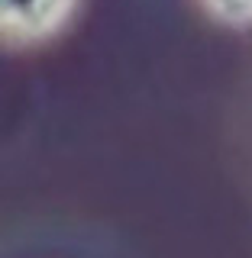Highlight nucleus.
I'll return each mask as SVG.
<instances>
[{
  "instance_id": "nucleus-1",
  "label": "nucleus",
  "mask_w": 252,
  "mask_h": 258,
  "mask_svg": "<svg viewBox=\"0 0 252 258\" xmlns=\"http://www.w3.org/2000/svg\"><path fill=\"white\" fill-rule=\"evenodd\" d=\"M78 0H4L0 29L13 45H36L52 39L71 20Z\"/></svg>"
},
{
  "instance_id": "nucleus-2",
  "label": "nucleus",
  "mask_w": 252,
  "mask_h": 258,
  "mask_svg": "<svg viewBox=\"0 0 252 258\" xmlns=\"http://www.w3.org/2000/svg\"><path fill=\"white\" fill-rule=\"evenodd\" d=\"M200 7L223 26H252V0H200Z\"/></svg>"
}]
</instances>
